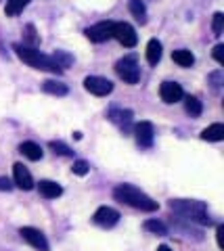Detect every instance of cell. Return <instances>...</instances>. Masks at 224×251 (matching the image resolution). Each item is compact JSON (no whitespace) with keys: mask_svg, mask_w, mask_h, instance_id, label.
<instances>
[{"mask_svg":"<svg viewBox=\"0 0 224 251\" xmlns=\"http://www.w3.org/2000/svg\"><path fill=\"white\" fill-rule=\"evenodd\" d=\"M113 197L120 203H126V205L141 209V211H157V201H153L149 195H145L141 188H136L134 184H120L113 191Z\"/></svg>","mask_w":224,"mask_h":251,"instance_id":"obj_1","label":"cell"},{"mask_svg":"<svg viewBox=\"0 0 224 251\" xmlns=\"http://www.w3.org/2000/svg\"><path fill=\"white\" fill-rule=\"evenodd\" d=\"M170 209L176 211L178 216L191 220V222L199 224H212L210 214H207L205 203L201 201H184V199H172L170 201Z\"/></svg>","mask_w":224,"mask_h":251,"instance_id":"obj_2","label":"cell"},{"mask_svg":"<svg viewBox=\"0 0 224 251\" xmlns=\"http://www.w3.org/2000/svg\"><path fill=\"white\" fill-rule=\"evenodd\" d=\"M15 52H17V57L27 63V65H32L36 69H44V72H52V74H61L63 69H61L55 61H52V57H46V54H42L40 50L36 49H29V46L25 44H15L13 46Z\"/></svg>","mask_w":224,"mask_h":251,"instance_id":"obj_3","label":"cell"},{"mask_svg":"<svg viewBox=\"0 0 224 251\" xmlns=\"http://www.w3.org/2000/svg\"><path fill=\"white\" fill-rule=\"evenodd\" d=\"M115 74L120 75V80H124L126 84H138L141 80V67L134 57H124L115 63Z\"/></svg>","mask_w":224,"mask_h":251,"instance_id":"obj_4","label":"cell"},{"mask_svg":"<svg viewBox=\"0 0 224 251\" xmlns=\"http://www.w3.org/2000/svg\"><path fill=\"white\" fill-rule=\"evenodd\" d=\"M113 38L122 46H126V49H132V46H136V42H138V36H136L134 27L130 25V23H126V21L113 23Z\"/></svg>","mask_w":224,"mask_h":251,"instance_id":"obj_5","label":"cell"},{"mask_svg":"<svg viewBox=\"0 0 224 251\" xmlns=\"http://www.w3.org/2000/svg\"><path fill=\"white\" fill-rule=\"evenodd\" d=\"M84 88L90 94H95V97H107V94L113 92V82L101 75H88L84 80Z\"/></svg>","mask_w":224,"mask_h":251,"instance_id":"obj_6","label":"cell"},{"mask_svg":"<svg viewBox=\"0 0 224 251\" xmlns=\"http://www.w3.org/2000/svg\"><path fill=\"white\" fill-rule=\"evenodd\" d=\"M19 234H21L23 241L29 243V245H32L34 249H38V251H49L50 249L49 241H46V237H44V232L34 228V226H23V228L19 230Z\"/></svg>","mask_w":224,"mask_h":251,"instance_id":"obj_7","label":"cell"},{"mask_svg":"<svg viewBox=\"0 0 224 251\" xmlns=\"http://www.w3.org/2000/svg\"><path fill=\"white\" fill-rule=\"evenodd\" d=\"M86 38L90 42H105V40H109V38H113V21H101V23H97V25H90L86 31Z\"/></svg>","mask_w":224,"mask_h":251,"instance_id":"obj_8","label":"cell"},{"mask_svg":"<svg viewBox=\"0 0 224 251\" xmlns=\"http://www.w3.org/2000/svg\"><path fill=\"white\" fill-rule=\"evenodd\" d=\"M92 220H95V224L101 226V228H113V226L120 222V211L113 209V207L103 205V207H99V209L95 211Z\"/></svg>","mask_w":224,"mask_h":251,"instance_id":"obj_9","label":"cell"},{"mask_svg":"<svg viewBox=\"0 0 224 251\" xmlns=\"http://www.w3.org/2000/svg\"><path fill=\"white\" fill-rule=\"evenodd\" d=\"M134 136H136L138 147H143V149L153 147V138H155V132H153V124H151V122H138V124L134 126Z\"/></svg>","mask_w":224,"mask_h":251,"instance_id":"obj_10","label":"cell"},{"mask_svg":"<svg viewBox=\"0 0 224 251\" xmlns=\"http://www.w3.org/2000/svg\"><path fill=\"white\" fill-rule=\"evenodd\" d=\"M159 97H161V100H164V103H168V105L178 103V100H182V97H184L182 86L176 84V82H164V84L159 86Z\"/></svg>","mask_w":224,"mask_h":251,"instance_id":"obj_11","label":"cell"},{"mask_svg":"<svg viewBox=\"0 0 224 251\" xmlns=\"http://www.w3.org/2000/svg\"><path fill=\"white\" fill-rule=\"evenodd\" d=\"M13 176H15V186H19L21 191H32L34 188V178L29 174V170L23 163H15L13 166Z\"/></svg>","mask_w":224,"mask_h":251,"instance_id":"obj_12","label":"cell"},{"mask_svg":"<svg viewBox=\"0 0 224 251\" xmlns=\"http://www.w3.org/2000/svg\"><path fill=\"white\" fill-rule=\"evenodd\" d=\"M132 111L130 109H111L109 111V120L113 124H118L124 132H130V124H132Z\"/></svg>","mask_w":224,"mask_h":251,"instance_id":"obj_13","label":"cell"},{"mask_svg":"<svg viewBox=\"0 0 224 251\" xmlns=\"http://www.w3.org/2000/svg\"><path fill=\"white\" fill-rule=\"evenodd\" d=\"M38 191H40V195L46 199H57L63 195V188H61V184H57L55 180H40V182H38Z\"/></svg>","mask_w":224,"mask_h":251,"instance_id":"obj_14","label":"cell"},{"mask_svg":"<svg viewBox=\"0 0 224 251\" xmlns=\"http://www.w3.org/2000/svg\"><path fill=\"white\" fill-rule=\"evenodd\" d=\"M19 151L23 153V157H27L29 161H38V159H42V155H44L42 147L32 143V140H27V143H21L19 145Z\"/></svg>","mask_w":224,"mask_h":251,"instance_id":"obj_15","label":"cell"},{"mask_svg":"<svg viewBox=\"0 0 224 251\" xmlns=\"http://www.w3.org/2000/svg\"><path fill=\"white\" fill-rule=\"evenodd\" d=\"M201 138L207 140V143H218V140H224V126L222 124H212L210 128H205L201 132Z\"/></svg>","mask_w":224,"mask_h":251,"instance_id":"obj_16","label":"cell"},{"mask_svg":"<svg viewBox=\"0 0 224 251\" xmlns=\"http://www.w3.org/2000/svg\"><path fill=\"white\" fill-rule=\"evenodd\" d=\"M147 61H149V65H157L161 61V42L157 38H153L147 44Z\"/></svg>","mask_w":224,"mask_h":251,"instance_id":"obj_17","label":"cell"},{"mask_svg":"<svg viewBox=\"0 0 224 251\" xmlns=\"http://www.w3.org/2000/svg\"><path fill=\"white\" fill-rule=\"evenodd\" d=\"M130 13H132V17L141 23V25L147 23V6L143 0H130Z\"/></svg>","mask_w":224,"mask_h":251,"instance_id":"obj_18","label":"cell"},{"mask_svg":"<svg viewBox=\"0 0 224 251\" xmlns=\"http://www.w3.org/2000/svg\"><path fill=\"white\" fill-rule=\"evenodd\" d=\"M172 59H174V63H178L180 67H191L193 63H195V57H193V52L187 50V49L174 50V52H172Z\"/></svg>","mask_w":224,"mask_h":251,"instance_id":"obj_19","label":"cell"},{"mask_svg":"<svg viewBox=\"0 0 224 251\" xmlns=\"http://www.w3.org/2000/svg\"><path fill=\"white\" fill-rule=\"evenodd\" d=\"M184 99V109H187V113L191 115V117H199L201 115V111H203V107H201V100H199L197 97H182Z\"/></svg>","mask_w":224,"mask_h":251,"instance_id":"obj_20","label":"cell"},{"mask_svg":"<svg viewBox=\"0 0 224 251\" xmlns=\"http://www.w3.org/2000/svg\"><path fill=\"white\" fill-rule=\"evenodd\" d=\"M42 88H44V92L55 94V97H65V94L69 92L67 86L61 84V82H57V80H46V82L42 84Z\"/></svg>","mask_w":224,"mask_h":251,"instance_id":"obj_21","label":"cell"},{"mask_svg":"<svg viewBox=\"0 0 224 251\" xmlns=\"http://www.w3.org/2000/svg\"><path fill=\"white\" fill-rule=\"evenodd\" d=\"M27 4H29V0H6V6H4L6 17H15V15H19Z\"/></svg>","mask_w":224,"mask_h":251,"instance_id":"obj_22","label":"cell"},{"mask_svg":"<svg viewBox=\"0 0 224 251\" xmlns=\"http://www.w3.org/2000/svg\"><path fill=\"white\" fill-rule=\"evenodd\" d=\"M145 230H149V232H153V234H159V237L168 234L166 224L159 222V220H147V222H145Z\"/></svg>","mask_w":224,"mask_h":251,"instance_id":"obj_23","label":"cell"},{"mask_svg":"<svg viewBox=\"0 0 224 251\" xmlns=\"http://www.w3.org/2000/svg\"><path fill=\"white\" fill-rule=\"evenodd\" d=\"M23 40H25L27 44L25 46H29V49H36V44L40 42V38L36 36V27L29 23V25H25V29H23Z\"/></svg>","mask_w":224,"mask_h":251,"instance_id":"obj_24","label":"cell"},{"mask_svg":"<svg viewBox=\"0 0 224 251\" xmlns=\"http://www.w3.org/2000/svg\"><path fill=\"white\" fill-rule=\"evenodd\" d=\"M52 151H55L57 155H63V157H74V151L69 149L65 143H61V140H50V145H49Z\"/></svg>","mask_w":224,"mask_h":251,"instance_id":"obj_25","label":"cell"},{"mask_svg":"<svg viewBox=\"0 0 224 251\" xmlns=\"http://www.w3.org/2000/svg\"><path fill=\"white\" fill-rule=\"evenodd\" d=\"M52 61H55L57 63V65L61 67V69H65V67H69V65H72V57H69V54L67 52H63V50H57L55 54H52Z\"/></svg>","mask_w":224,"mask_h":251,"instance_id":"obj_26","label":"cell"},{"mask_svg":"<svg viewBox=\"0 0 224 251\" xmlns=\"http://www.w3.org/2000/svg\"><path fill=\"white\" fill-rule=\"evenodd\" d=\"M88 170H90L88 161H84V159L74 161V168H72V172H74L75 176H86V174H88Z\"/></svg>","mask_w":224,"mask_h":251,"instance_id":"obj_27","label":"cell"},{"mask_svg":"<svg viewBox=\"0 0 224 251\" xmlns=\"http://www.w3.org/2000/svg\"><path fill=\"white\" fill-rule=\"evenodd\" d=\"M212 29H214L216 36L222 34V29H224V15H222V13H216V15H214V19H212Z\"/></svg>","mask_w":224,"mask_h":251,"instance_id":"obj_28","label":"cell"},{"mask_svg":"<svg viewBox=\"0 0 224 251\" xmlns=\"http://www.w3.org/2000/svg\"><path fill=\"white\" fill-rule=\"evenodd\" d=\"M214 59L218 63H224V46L222 44H216L214 46Z\"/></svg>","mask_w":224,"mask_h":251,"instance_id":"obj_29","label":"cell"},{"mask_svg":"<svg viewBox=\"0 0 224 251\" xmlns=\"http://www.w3.org/2000/svg\"><path fill=\"white\" fill-rule=\"evenodd\" d=\"M220 77H222V74H220V72H216V74H212V75H210V84H212V88H214V90H218V86H220Z\"/></svg>","mask_w":224,"mask_h":251,"instance_id":"obj_30","label":"cell"},{"mask_svg":"<svg viewBox=\"0 0 224 251\" xmlns=\"http://www.w3.org/2000/svg\"><path fill=\"white\" fill-rule=\"evenodd\" d=\"M11 188H13V184H11V180L9 178H0V191H6V193H9L11 191Z\"/></svg>","mask_w":224,"mask_h":251,"instance_id":"obj_31","label":"cell"},{"mask_svg":"<svg viewBox=\"0 0 224 251\" xmlns=\"http://www.w3.org/2000/svg\"><path fill=\"white\" fill-rule=\"evenodd\" d=\"M157 251H172V249H170L168 245H159V247H157Z\"/></svg>","mask_w":224,"mask_h":251,"instance_id":"obj_32","label":"cell"}]
</instances>
